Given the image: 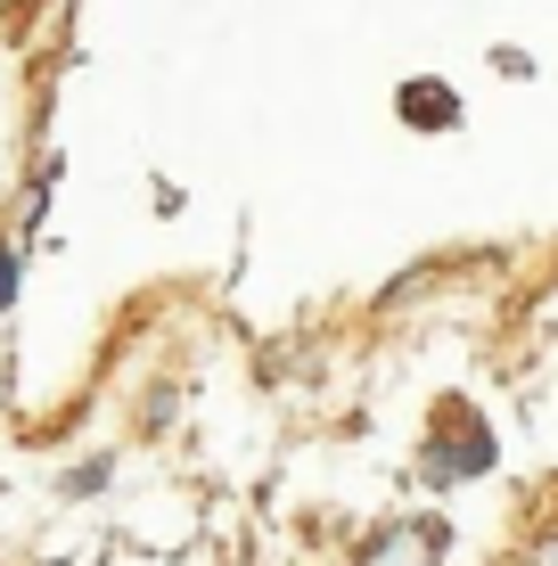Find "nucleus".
Listing matches in <instances>:
<instances>
[{"label":"nucleus","instance_id":"nucleus-1","mask_svg":"<svg viewBox=\"0 0 558 566\" xmlns=\"http://www.w3.org/2000/svg\"><path fill=\"white\" fill-rule=\"evenodd\" d=\"M354 566H444V525L435 517H402V525H378L361 542Z\"/></svg>","mask_w":558,"mask_h":566},{"label":"nucleus","instance_id":"nucleus-2","mask_svg":"<svg viewBox=\"0 0 558 566\" xmlns=\"http://www.w3.org/2000/svg\"><path fill=\"white\" fill-rule=\"evenodd\" d=\"M452 427H460V436H452V460H444V468H485V460H493V436H485L468 411H452ZM444 468H435V476H444Z\"/></svg>","mask_w":558,"mask_h":566},{"label":"nucleus","instance_id":"nucleus-3","mask_svg":"<svg viewBox=\"0 0 558 566\" xmlns=\"http://www.w3.org/2000/svg\"><path fill=\"white\" fill-rule=\"evenodd\" d=\"M534 566H558V525H550L543 542H534Z\"/></svg>","mask_w":558,"mask_h":566},{"label":"nucleus","instance_id":"nucleus-4","mask_svg":"<svg viewBox=\"0 0 558 566\" xmlns=\"http://www.w3.org/2000/svg\"><path fill=\"white\" fill-rule=\"evenodd\" d=\"M9 296H17V263L0 255V304H9Z\"/></svg>","mask_w":558,"mask_h":566}]
</instances>
